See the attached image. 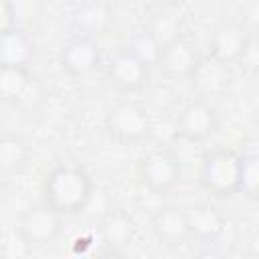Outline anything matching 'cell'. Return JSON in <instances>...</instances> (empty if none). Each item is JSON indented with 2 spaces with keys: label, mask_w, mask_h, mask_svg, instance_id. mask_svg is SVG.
Masks as SVG:
<instances>
[{
  "label": "cell",
  "mask_w": 259,
  "mask_h": 259,
  "mask_svg": "<svg viewBox=\"0 0 259 259\" xmlns=\"http://www.w3.org/2000/svg\"><path fill=\"white\" fill-rule=\"evenodd\" d=\"M245 176H247L245 158L229 148H217L208 152L198 168L200 186L217 198H229L235 196L239 190H243Z\"/></svg>",
  "instance_id": "obj_2"
},
{
  "label": "cell",
  "mask_w": 259,
  "mask_h": 259,
  "mask_svg": "<svg viewBox=\"0 0 259 259\" xmlns=\"http://www.w3.org/2000/svg\"><path fill=\"white\" fill-rule=\"evenodd\" d=\"M99 61H101V53L97 42L83 34L67 40L59 53V63L63 71L75 79H83L91 75L97 69Z\"/></svg>",
  "instance_id": "obj_10"
},
{
  "label": "cell",
  "mask_w": 259,
  "mask_h": 259,
  "mask_svg": "<svg viewBox=\"0 0 259 259\" xmlns=\"http://www.w3.org/2000/svg\"><path fill=\"white\" fill-rule=\"evenodd\" d=\"M192 87L194 91L200 95V99H214V97H223L233 81V73H231V65L223 63L210 55L200 57L196 69L190 75Z\"/></svg>",
  "instance_id": "obj_8"
},
{
  "label": "cell",
  "mask_w": 259,
  "mask_h": 259,
  "mask_svg": "<svg viewBox=\"0 0 259 259\" xmlns=\"http://www.w3.org/2000/svg\"><path fill=\"white\" fill-rule=\"evenodd\" d=\"M18 229L26 237V241L32 247H42L53 243L63 229V214L57 212L53 206H49L45 200L40 204L30 206L18 223Z\"/></svg>",
  "instance_id": "obj_7"
},
{
  "label": "cell",
  "mask_w": 259,
  "mask_h": 259,
  "mask_svg": "<svg viewBox=\"0 0 259 259\" xmlns=\"http://www.w3.org/2000/svg\"><path fill=\"white\" fill-rule=\"evenodd\" d=\"M34 53H36V45L24 28L14 26L10 30H2V34H0V65L28 67L34 59Z\"/></svg>",
  "instance_id": "obj_14"
},
{
  "label": "cell",
  "mask_w": 259,
  "mask_h": 259,
  "mask_svg": "<svg viewBox=\"0 0 259 259\" xmlns=\"http://www.w3.org/2000/svg\"><path fill=\"white\" fill-rule=\"evenodd\" d=\"M219 132V115L206 99L186 103L176 117V134L188 142H206Z\"/></svg>",
  "instance_id": "obj_5"
},
{
  "label": "cell",
  "mask_w": 259,
  "mask_h": 259,
  "mask_svg": "<svg viewBox=\"0 0 259 259\" xmlns=\"http://www.w3.org/2000/svg\"><path fill=\"white\" fill-rule=\"evenodd\" d=\"M186 217H188L190 237L204 243L217 241L227 229V217L210 204H194L186 208Z\"/></svg>",
  "instance_id": "obj_15"
},
{
  "label": "cell",
  "mask_w": 259,
  "mask_h": 259,
  "mask_svg": "<svg viewBox=\"0 0 259 259\" xmlns=\"http://www.w3.org/2000/svg\"><path fill=\"white\" fill-rule=\"evenodd\" d=\"M140 178L154 194H166L182 180V162L166 150H152L140 162Z\"/></svg>",
  "instance_id": "obj_4"
},
{
  "label": "cell",
  "mask_w": 259,
  "mask_h": 259,
  "mask_svg": "<svg viewBox=\"0 0 259 259\" xmlns=\"http://www.w3.org/2000/svg\"><path fill=\"white\" fill-rule=\"evenodd\" d=\"M101 237L113 249H123L134 239V223L130 214L121 208L105 212L101 219Z\"/></svg>",
  "instance_id": "obj_18"
},
{
  "label": "cell",
  "mask_w": 259,
  "mask_h": 259,
  "mask_svg": "<svg viewBox=\"0 0 259 259\" xmlns=\"http://www.w3.org/2000/svg\"><path fill=\"white\" fill-rule=\"evenodd\" d=\"M144 30L162 47L176 42L182 38V16L178 8H162L158 6L146 20Z\"/></svg>",
  "instance_id": "obj_17"
},
{
  "label": "cell",
  "mask_w": 259,
  "mask_h": 259,
  "mask_svg": "<svg viewBox=\"0 0 259 259\" xmlns=\"http://www.w3.org/2000/svg\"><path fill=\"white\" fill-rule=\"evenodd\" d=\"M249 45L251 32L245 28V24L241 20H227L212 30L208 38V55L223 63L233 65L247 55Z\"/></svg>",
  "instance_id": "obj_6"
},
{
  "label": "cell",
  "mask_w": 259,
  "mask_h": 259,
  "mask_svg": "<svg viewBox=\"0 0 259 259\" xmlns=\"http://www.w3.org/2000/svg\"><path fill=\"white\" fill-rule=\"evenodd\" d=\"M47 2H49V4H53V6H59V8H61V6H65V4H69L71 0H47Z\"/></svg>",
  "instance_id": "obj_24"
},
{
  "label": "cell",
  "mask_w": 259,
  "mask_h": 259,
  "mask_svg": "<svg viewBox=\"0 0 259 259\" xmlns=\"http://www.w3.org/2000/svg\"><path fill=\"white\" fill-rule=\"evenodd\" d=\"M156 6H162V8H180L186 0H154Z\"/></svg>",
  "instance_id": "obj_23"
},
{
  "label": "cell",
  "mask_w": 259,
  "mask_h": 259,
  "mask_svg": "<svg viewBox=\"0 0 259 259\" xmlns=\"http://www.w3.org/2000/svg\"><path fill=\"white\" fill-rule=\"evenodd\" d=\"M73 24L83 36L89 38L107 34L109 28L113 26V10L105 0L83 2L73 12Z\"/></svg>",
  "instance_id": "obj_13"
},
{
  "label": "cell",
  "mask_w": 259,
  "mask_h": 259,
  "mask_svg": "<svg viewBox=\"0 0 259 259\" xmlns=\"http://www.w3.org/2000/svg\"><path fill=\"white\" fill-rule=\"evenodd\" d=\"M152 231L154 235L166 245H180L184 239L190 237L188 217L184 208L178 206H164L152 214Z\"/></svg>",
  "instance_id": "obj_16"
},
{
  "label": "cell",
  "mask_w": 259,
  "mask_h": 259,
  "mask_svg": "<svg viewBox=\"0 0 259 259\" xmlns=\"http://www.w3.org/2000/svg\"><path fill=\"white\" fill-rule=\"evenodd\" d=\"M93 196V180L89 172L77 164L55 166L42 182V200L63 217L79 214Z\"/></svg>",
  "instance_id": "obj_1"
},
{
  "label": "cell",
  "mask_w": 259,
  "mask_h": 259,
  "mask_svg": "<svg viewBox=\"0 0 259 259\" xmlns=\"http://www.w3.org/2000/svg\"><path fill=\"white\" fill-rule=\"evenodd\" d=\"M125 49H127L132 55H136L142 63H146L148 67H158L162 47H160V45H158V42H156V40H154L146 30L136 32V34L127 40Z\"/></svg>",
  "instance_id": "obj_20"
},
{
  "label": "cell",
  "mask_w": 259,
  "mask_h": 259,
  "mask_svg": "<svg viewBox=\"0 0 259 259\" xmlns=\"http://www.w3.org/2000/svg\"><path fill=\"white\" fill-rule=\"evenodd\" d=\"M32 251V245L26 241L22 231L18 227L6 229L2 233V243H0V255L4 259H24Z\"/></svg>",
  "instance_id": "obj_21"
},
{
  "label": "cell",
  "mask_w": 259,
  "mask_h": 259,
  "mask_svg": "<svg viewBox=\"0 0 259 259\" xmlns=\"http://www.w3.org/2000/svg\"><path fill=\"white\" fill-rule=\"evenodd\" d=\"M200 61V55L196 53V47L184 38L168 45L160 53L158 69L168 79H190L192 71L196 69Z\"/></svg>",
  "instance_id": "obj_12"
},
{
  "label": "cell",
  "mask_w": 259,
  "mask_h": 259,
  "mask_svg": "<svg viewBox=\"0 0 259 259\" xmlns=\"http://www.w3.org/2000/svg\"><path fill=\"white\" fill-rule=\"evenodd\" d=\"M0 97L10 105H34L40 89L28 67L0 65Z\"/></svg>",
  "instance_id": "obj_9"
},
{
  "label": "cell",
  "mask_w": 259,
  "mask_h": 259,
  "mask_svg": "<svg viewBox=\"0 0 259 259\" xmlns=\"http://www.w3.org/2000/svg\"><path fill=\"white\" fill-rule=\"evenodd\" d=\"M30 158L28 144L16 134H4L0 138V174L10 176L26 166Z\"/></svg>",
  "instance_id": "obj_19"
},
{
  "label": "cell",
  "mask_w": 259,
  "mask_h": 259,
  "mask_svg": "<svg viewBox=\"0 0 259 259\" xmlns=\"http://www.w3.org/2000/svg\"><path fill=\"white\" fill-rule=\"evenodd\" d=\"M257 75H259V61H257Z\"/></svg>",
  "instance_id": "obj_25"
},
{
  "label": "cell",
  "mask_w": 259,
  "mask_h": 259,
  "mask_svg": "<svg viewBox=\"0 0 259 259\" xmlns=\"http://www.w3.org/2000/svg\"><path fill=\"white\" fill-rule=\"evenodd\" d=\"M107 77L117 89L134 93L146 85L150 77V67L142 63L136 55H132L127 49H121L111 57L107 65Z\"/></svg>",
  "instance_id": "obj_11"
},
{
  "label": "cell",
  "mask_w": 259,
  "mask_h": 259,
  "mask_svg": "<svg viewBox=\"0 0 259 259\" xmlns=\"http://www.w3.org/2000/svg\"><path fill=\"white\" fill-rule=\"evenodd\" d=\"M105 130L121 144H136L150 134L152 119L144 105L136 101H121L105 113Z\"/></svg>",
  "instance_id": "obj_3"
},
{
  "label": "cell",
  "mask_w": 259,
  "mask_h": 259,
  "mask_svg": "<svg viewBox=\"0 0 259 259\" xmlns=\"http://www.w3.org/2000/svg\"><path fill=\"white\" fill-rule=\"evenodd\" d=\"M241 22L253 34L259 32V0H247L241 8Z\"/></svg>",
  "instance_id": "obj_22"
}]
</instances>
